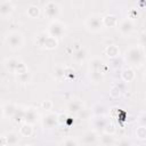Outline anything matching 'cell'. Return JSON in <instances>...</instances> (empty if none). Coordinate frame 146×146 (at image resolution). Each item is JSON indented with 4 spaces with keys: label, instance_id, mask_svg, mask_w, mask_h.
Segmentation results:
<instances>
[{
    "label": "cell",
    "instance_id": "6da1fadb",
    "mask_svg": "<svg viewBox=\"0 0 146 146\" xmlns=\"http://www.w3.org/2000/svg\"><path fill=\"white\" fill-rule=\"evenodd\" d=\"M124 59L130 65H139L143 60V52L137 47H131L129 50L125 51Z\"/></svg>",
    "mask_w": 146,
    "mask_h": 146
},
{
    "label": "cell",
    "instance_id": "7a4b0ae2",
    "mask_svg": "<svg viewBox=\"0 0 146 146\" xmlns=\"http://www.w3.org/2000/svg\"><path fill=\"white\" fill-rule=\"evenodd\" d=\"M7 43L11 48H19L23 43V36L18 32H13L7 36Z\"/></svg>",
    "mask_w": 146,
    "mask_h": 146
},
{
    "label": "cell",
    "instance_id": "3957f363",
    "mask_svg": "<svg viewBox=\"0 0 146 146\" xmlns=\"http://www.w3.org/2000/svg\"><path fill=\"white\" fill-rule=\"evenodd\" d=\"M103 24H104L103 21H102L98 16H91V17H89V18L87 19V22H86L87 27H88L90 31H94V32L99 31V30L102 29Z\"/></svg>",
    "mask_w": 146,
    "mask_h": 146
},
{
    "label": "cell",
    "instance_id": "277c9868",
    "mask_svg": "<svg viewBox=\"0 0 146 146\" xmlns=\"http://www.w3.org/2000/svg\"><path fill=\"white\" fill-rule=\"evenodd\" d=\"M48 31H49V34L51 36H54V38L55 36H60L63 34V32H64V25L62 23L55 21L49 25V30Z\"/></svg>",
    "mask_w": 146,
    "mask_h": 146
},
{
    "label": "cell",
    "instance_id": "5b68a950",
    "mask_svg": "<svg viewBox=\"0 0 146 146\" xmlns=\"http://www.w3.org/2000/svg\"><path fill=\"white\" fill-rule=\"evenodd\" d=\"M42 123H43V127L44 128H52L55 127L57 123H58V115L54 114V113H49L47 115L43 116L42 119Z\"/></svg>",
    "mask_w": 146,
    "mask_h": 146
},
{
    "label": "cell",
    "instance_id": "8992f818",
    "mask_svg": "<svg viewBox=\"0 0 146 146\" xmlns=\"http://www.w3.org/2000/svg\"><path fill=\"white\" fill-rule=\"evenodd\" d=\"M59 13V7L57 3L55 2H49L47 3V6L44 7V14L49 17V18H55Z\"/></svg>",
    "mask_w": 146,
    "mask_h": 146
},
{
    "label": "cell",
    "instance_id": "52a82bcc",
    "mask_svg": "<svg viewBox=\"0 0 146 146\" xmlns=\"http://www.w3.org/2000/svg\"><path fill=\"white\" fill-rule=\"evenodd\" d=\"M132 29H133V24H132V22H131L130 19H124V21H122V22L120 23V26H119V30H120V32H121L123 35L129 34V33L132 31Z\"/></svg>",
    "mask_w": 146,
    "mask_h": 146
},
{
    "label": "cell",
    "instance_id": "ba28073f",
    "mask_svg": "<svg viewBox=\"0 0 146 146\" xmlns=\"http://www.w3.org/2000/svg\"><path fill=\"white\" fill-rule=\"evenodd\" d=\"M36 120H38V115H36V113H35V111H34V110L30 108V110L25 111L24 121H25L26 123L33 124V123H35V122H36Z\"/></svg>",
    "mask_w": 146,
    "mask_h": 146
},
{
    "label": "cell",
    "instance_id": "9c48e42d",
    "mask_svg": "<svg viewBox=\"0 0 146 146\" xmlns=\"http://www.w3.org/2000/svg\"><path fill=\"white\" fill-rule=\"evenodd\" d=\"M2 138L6 140V143L8 145H16L19 141V137L16 132H8V133L3 135Z\"/></svg>",
    "mask_w": 146,
    "mask_h": 146
},
{
    "label": "cell",
    "instance_id": "30bf717a",
    "mask_svg": "<svg viewBox=\"0 0 146 146\" xmlns=\"http://www.w3.org/2000/svg\"><path fill=\"white\" fill-rule=\"evenodd\" d=\"M107 124H108V121L104 116H97L95 119V121H94V127L97 130H104V129H106Z\"/></svg>",
    "mask_w": 146,
    "mask_h": 146
},
{
    "label": "cell",
    "instance_id": "8fae6325",
    "mask_svg": "<svg viewBox=\"0 0 146 146\" xmlns=\"http://www.w3.org/2000/svg\"><path fill=\"white\" fill-rule=\"evenodd\" d=\"M13 11V6L9 1H2L0 6V14L1 16H7Z\"/></svg>",
    "mask_w": 146,
    "mask_h": 146
},
{
    "label": "cell",
    "instance_id": "7c38bea8",
    "mask_svg": "<svg viewBox=\"0 0 146 146\" xmlns=\"http://www.w3.org/2000/svg\"><path fill=\"white\" fill-rule=\"evenodd\" d=\"M92 112L96 116H104L106 113H107V107L104 105V104H96L92 108Z\"/></svg>",
    "mask_w": 146,
    "mask_h": 146
},
{
    "label": "cell",
    "instance_id": "4fadbf2b",
    "mask_svg": "<svg viewBox=\"0 0 146 146\" xmlns=\"http://www.w3.org/2000/svg\"><path fill=\"white\" fill-rule=\"evenodd\" d=\"M97 141V135L95 131H88L83 136V143L84 144H95Z\"/></svg>",
    "mask_w": 146,
    "mask_h": 146
},
{
    "label": "cell",
    "instance_id": "5bb4252c",
    "mask_svg": "<svg viewBox=\"0 0 146 146\" xmlns=\"http://www.w3.org/2000/svg\"><path fill=\"white\" fill-rule=\"evenodd\" d=\"M16 111H17V108L14 104H7L3 106V110H2L3 115H8V116H14Z\"/></svg>",
    "mask_w": 146,
    "mask_h": 146
},
{
    "label": "cell",
    "instance_id": "9a60e30c",
    "mask_svg": "<svg viewBox=\"0 0 146 146\" xmlns=\"http://www.w3.org/2000/svg\"><path fill=\"white\" fill-rule=\"evenodd\" d=\"M90 78L95 83H98V82H100L103 80V73H102L100 70H91Z\"/></svg>",
    "mask_w": 146,
    "mask_h": 146
},
{
    "label": "cell",
    "instance_id": "2e32d148",
    "mask_svg": "<svg viewBox=\"0 0 146 146\" xmlns=\"http://www.w3.org/2000/svg\"><path fill=\"white\" fill-rule=\"evenodd\" d=\"M21 133L24 137H30L31 133H32V127H31V124L25 122V124H23L21 127Z\"/></svg>",
    "mask_w": 146,
    "mask_h": 146
},
{
    "label": "cell",
    "instance_id": "e0dca14e",
    "mask_svg": "<svg viewBox=\"0 0 146 146\" xmlns=\"http://www.w3.org/2000/svg\"><path fill=\"white\" fill-rule=\"evenodd\" d=\"M122 76H123L124 81L130 82V81H131V80L135 78V73H133V71H132L131 68H127V70H124V71H123Z\"/></svg>",
    "mask_w": 146,
    "mask_h": 146
},
{
    "label": "cell",
    "instance_id": "ac0fdd59",
    "mask_svg": "<svg viewBox=\"0 0 146 146\" xmlns=\"http://www.w3.org/2000/svg\"><path fill=\"white\" fill-rule=\"evenodd\" d=\"M81 107H82L81 103L76 102V100H73L72 103L68 104V110L71 112H79V111H81Z\"/></svg>",
    "mask_w": 146,
    "mask_h": 146
},
{
    "label": "cell",
    "instance_id": "d6986e66",
    "mask_svg": "<svg viewBox=\"0 0 146 146\" xmlns=\"http://www.w3.org/2000/svg\"><path fill=\"white\" fill-rule=\"evenodd\" d=\"M103 23H104V25H106V26H114V25L116 24V18H115L114 16H112V15H108V16H106V17L104 18Z\"/></svg>",
    "mask_w": 146,
    "mask_h": 146
},
{
    "label": "cell",
    "instance_id": "ffe728a7",
    "mask_svg": "<svg viewBox=\"0 0 146 146\" xmlns=\"http://www.w3.org/2000/svg\"><path fill=\"white\" fill-rule=\"evenodd\" d=\"M100 143L103 145H112V144H114V139H113V137L111 135L107 133V135H104L100 138Z\"/></svg>",
    "mask_w": 146,
    "mask_h": 146
},
{
    "label": "cell",
    "instance_id": "44dd1931",
    "mask_svg": "<svg viewBox=\"0 0 146 146\" xmlns=\"http://www.w3.org/2000/svg\"><path fill=\"white\" fill-rule=\"evenodd\" d=\"M107 54H108V56H111V57H117V55H119V49H117V47L116 46H114V44H112V46H110L108 48H107Z\"/></svg>",
    "mask_w": 146,
    "mask_h": 146
},
{
    "label": "cell",
    "instance_id": "7402d4cb",
    "mask_svg": "<svg viewBox=\"0 0 146 146\" xmlns=\"http://www.w3.org/2000/svg\"><path fill=\"white\" fill-rule=\"evenodd\" d=\"M136 135H137V137L140 138V139L146 138V127H145V125H140V127L136 130Z\"/></svg>",
    "mask_w": 146,
    "mask_h": 146
},
{
    "label": "cell",
    "instance_id": "603a6c76",
    "mask_svg": "<svg viewBox=\"0 0 146 146\" xmlns=\"http://www.w3.org/2000/svg\"><path fill=\"white\" fill-rule=\"evenodd\" d=\"M102 66H103V63H102V60H99V59H94V60L90 62V67H91V70H100Z\"/></svg>",
    "mask_w": 146,
    "mask_h": 146
},
{
    "label": "cell",
    "instance_id": "cb8c5ba5",
    "mask_svg": "<svg viewBox=\"0 0 146 146\" xmlns=\"http://www.w3.org/2000/svg\"><path fill=\"white\" fill-rule=\"evenodd\" d=\"M44 44L49 48H52V47H56V40L54 39V36H48L46 38V41H44Z\"/></svg>",
    "mask_w": 146,
    "mask_h": 146
},
{
    "label": "cell",
    "instance_id": "d4e9b609",
    "mask_svg": "<svg viewBox=\"0 0 146 146\" xmlns=\"http://www.w3.org/2000/svg\"><path fill=\"white\" fill-rule=\"evenodd\" d=\"M27 13H29V15H30L31 17H35V16H38V14H39V10H38L36 7H30L29 10H27Z\"/></svg>",
    "mask_w": 146,
    "mask_h": 146
},
{
    "label": "cell",
    "instance_id": "484cf974",
    "mask_svg": "<svg viewBox=\"0 0 146 146\" xmlns=\"http://www.w3.org/2000/svg\"><path fill=\"white\" fill-rule=\"evenodd\" d=\"M84 56H86V52H84V50H82V49H80L79 51H76V52H75V58H76L78 60L83 59V58H84Z\"/></svg>",
    "mask_w": 146,
    "mask_h": 146
},
{
    "label": "cell",
    "instance_id": "4316f807",
    "mask_svg": "<svg viewBox=\"0 0 146 146\" xmlns=\"http://www.w3.org/2000/svg\"><path fill=\"white\" fill-rule=\"evenodd\" d=\"M139 123H140V125H145L146 127V113H144V114H141L139 116Z\"/></svg>",
    "mask_w": 146,
    "mask_h": 146
},
{
    "label": "cell",
    "instance_id": "83f0119b",
    "mask_svg": "<svg viewBox=\"0 0 146 146\" xmlns=\"http://www.w3.org/2000/svg\"><path fill=\"white\" fill-rule=\"evenodd\" d=\"M62 144L63 145H78L79 143L76 140H73V139H67V140H64Z\"/></svg>",
    "mask_w": 146,
    "mask_h": 146
},
{
    "label": "cell",
    "instance_id": "f1b7e54d",
    "mask_svg": "<svg viewBox=\"0 0 146 146\" xmlns=\"http://www.w3.org/2000/svg\"><path fill=\"white\" fill-rule=\"evenodd\" d=\"M141 40H143L144 42L146 41V34H143V35H141Z\"/></svg>",
    "mask_w": 146,
    "mask_h": 146
}]
</instances>
